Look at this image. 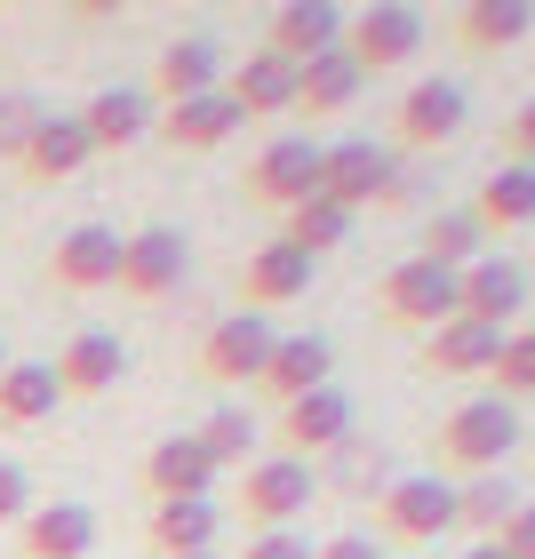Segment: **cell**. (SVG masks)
I'll return each mask as SVG.
<instances>
[{"label": "cell", "mask_w": 535, "mask_h": 559, "mask_svg": "<svg viewBox=\"0 0 535 559\" xmlns=\"http://www.w3.org/2000/svg\"><path fill=\"white\" fill-rule=\"evenodd\" d=\"M512 448H520V408L496 400V392H472L464 408H448V424H440V455L464 464V472H496Z\"/></svg>", "instance_id": "cell-1"}, {"label": "cell", "mask_w": 535, "mask_h": 559, "mask_svg": "<svg viewBox=\"0 0 535 559\" xmlns=\"http://www.w3.org/2000/svg\"><path fill=\"white\" fill-rule=\"evenodd\" d=\"M312 496H320V472L296 464V455H257V464L240 472V520L257 527V536H272V527H296Z\"/></svg>", "instance_id": "cell-2"}, {"label": "cell", "mask_w": 535, "mask_h": 559, "mask_svg": "<svg viewBox=\"0 0 535 559\" xmlns=\"http://www.w3.org/2000/svg\"><path fill=\"white\" fill-rule=\"evenodd\" d=\"M320 192L336 200V209L360 216L368 200H400V160L384 144H368V136H344V144H320Z\"/></svg>", "instance_id": "cell-3"}, {"label": "cell", "mask_w": 535, "mask_h": 559, "mask_svg": "<svg viewBox=\"0 0 535 559\" xmlns=\"http://www.w3.org/2000/svg\"><path fill=\"white\" fill-rule=\"evenodd\" d=\"M416 48H424V9H407V0H368L344 24V57L360 72H400Z\"/></svg>", "instance_id": "cell-4"}, {"label": "cell", "mask_w": 535, "mask_h": 559, "mask_svg": "<svg viewBox=\"0 0 535 559\" xmlns=\"http://www.w3.org/2000/svg\"><path fill=\"white\" fill-rule=\"evenodd\" d=\"M455 272H440V264H424V257H407V264H392L384 272V288H376V312H384L392 328H448L455 320Z\"/></svg>", "instance_id": "cell-5"}, {"label": "cell", "mask_w": 535, "mask_h": 559, "mask_svg": "<svg viewBox=\"0 0 535 559\" xmlns=\"http://www.w3.org/2000/svg\"><path fill=\"white\" fill-rule=\"evenodd\" d=\"M248 200H264V209L320 200V144L312 136H272L257 160H248Z\"/></svg>", "instance_id": "cell-6"}, {"label": "cell", "mask_w": 535, "mask_h": 559, "mask_svg": "<svg viewBox=\"0 0 535 559\" xmlns=\"http://www.w3.org/2000/svg\"><path fill=\"white\" fill-rule=\"evenodd\" d=\"M264 360H272L264 312H224L209 336H200V376H209V384H257Z\"/></svg>", "instance_id": "cell-7"}, {"label": "cell", "mask_w": 535, "mask_h": 559, "mask_svg": "<svg viewBox=\"0 0 535 559\" xmlns=\"http://www.w3.org/2000/svg\"><path fill=\"white\" fill-rule=\"evenodd\" d=\"M376 512H384L392 544H440L455 527V488L448 479H392V488L376 496Z\"/></svg>", "instance_id": "cell-8"}, {"label": "cell", "mask_w": 535, "mask_h": 559, "mask_svg": "<svg viewBox=\"0 0 535 559\" xmlns=\"http://www.w3.org/2000/svg\"><path fill=\"white\" fill-rule=\"evenodd\" d=\"M352 440V392H304L280 408V455H296V464H312V455H336Z\"/></svg>", "instance_id": "cell-9"}, {"label": "cell", "mask_w": 535, "mask_h": 559, "mask_svg": "<svg viewBox=\"0 0 535 559\" xmlns=\"http://www.w3.org/2000/svg\"><path fill=\"white\" fill-rule=\"evenodd\" d=\"M48 368H57L64 400H96V392H112L120 376H129V344H120L112 328H72L64 352H57Z\"/></svg>", "instance_id": "cell-10"}, {"label": "cell", "mask_w": 535, "mask_h": 559, "mask_svg": "<svg viewBox=\"0 0 535 559\" xmlns=\"http://www.w3.org/2000/svg\"><path fill=\"white\" fill-rule=\"evenodd\" d=\"M344 24H352V9H336V0H288V9H272L264 48L288 64H312L328 48H344Z\"/></svg>", "instance_id": "cell-11"}, {"label": "cell", "mask_w": 535, "mask_h": 559, "mask_svg": "<svg viewBox=\"0 0 535 559\" xmlns=\"http://www.w3.org/2000/svg\"><path fill=\"white\" fill-rule=\"evenodd\" d=\"M455 296H464V304H455L464 320H479V328H512V320L527 312V272H520L512 257H496V248H488L472 272H455Z\"/></svg>", "instance_id": "cell-12"}, {"label": "cell", "mask_w": 535, "mask_h": 559, "mask_svg": "<svg viewBox=\"0 0 535 559\" xmlns=\"http://www.w3.org/2000/svg\"><path fill=\"white\" fill-rule=\"evenodd\" d=\"M216 455L200 448V431H168L160 448L144 455V488H152V503H185V496H216Z\"/></svg>", "instance_id": "cell-13"}, {"label": "cell", "mask_w": 535, "mask_h": 559, "mask_svg": "<svg viewBox=\"0 0 535 559\" xmlns=\"http://www.w3.org/2000/svg\"><path fill=\"white\" fill-rule=\"evenodd\" d=\"M48 280H57L64 296H96V288H120V240L105 224H72L57 240V257H48Z\"/></svg>", "instance_id": "cell-14"}, {"label": "cell", "mask_w": 535, "mask_h": 559, "mask_svg": "<svg viewBox=\"0 0 535 559\" xmlns=\"http://www.w3.org/2000/svg\"><path fill=\"white\" fill-rule=\"evenodd\" d=\"M185 272H192V248H185V233H168V224L120 240V288L129 296H168V288H185Z\"/></svg>", "instance_id": "cell-15"}, {"label": "cell", "mask_w": 535, "mask_h": 559, "mask_svg": "<svg viewBox=\"0 0 535 559\" xmlns=\"http://www.w3.org/2000/svg\"><path fill=\"white\" fill-rule=\"evenodd\" d=\"M464 88L455 81H416L400 96V112H392V129H400V144H416V152H431V144H455L464 136Z\"/></svg>", "instance_id": "cell-16"}, {"label": "cell", "mask_w": 535, "mask_h": 559, "mask_svg": "<svg viewBox=\"0 0 535 559\" xmlns=\"http://www.w3.org/2000/svg\"><path fill=\"white\" fill-rule=\"evenodd\" d=\"M503 336H512V328H479V320L455 312L448 328H431V336H424V376H496Z\"/></svg>", "instance_id": "cell-17"}, {"label": "cell", "mask_w": 535, "mask_h": 559, "mask_svg": "<svg viewBox=\"0 0 535 559\" xmlns=\"http://www.w3.org/2000/svg\"><path fill=\"white\" fill-rule=\"evenodd\" d=\"M224 96L240 105V120L296 112V64H288V57H272V48H248V57L224 72Z\"/></svg>", "instance_id": "cell-18"}, {"label": "cell", "mask_w": 535, "mask_h": 559, "mask_svg": "<svg viewBox=\"0 0 535 559\" xmlns=\"http://www.w3.org/2000/svg\"><path fill=\"white\" fill-rule=\"evenodd\" d=\"M96 160V144H88V129H81V112H40V129H33V144H24V176L33 185H64V176H81Z\"/></svg>", "instance_id": "cell-19"}, {"label": "cell", "mask_w": 535, "mask_h": 559, "mask_svg": "<svg viewBox=\"0 0 535 559\" xmlns=\"http://www.w3.org/2000/svg\"><path fill=\"white\" fill-rule=\"evenodd\" d=\"M328 376H336V352H328V336H272V360H264V376L257 384L288 408V400H304V392H328Z\"/></svg>", "instance_id": "cell-20"}, {"label": "cell", "mask_w": 535, "mask_h": 559, "mask_svg": "<svg viewBox=\"0 0 535 559\" xmlns=\"http://www.w3.org/2000/svg\"><path fill=\"white\" fill-rule=\"evenodd\" d=\"M152 88L168 96V105H185V96H216L224 88V48L209 33H185L160 48V64H152Z\"/></svg>", "instance_id": "cell-21"}, {"label": "cell", "mask_w": 535, "mask_h": 559, "mask_svg": "<svg viewBox=\"0 0 535 559\" xmlns=\"http://www.w3.org/2000/svg\"><path fill=\"white\" fill-rule=\"evenodd\" d=\"M216 527H224V503L216 496H185V503H152L144 536L160 559H192V551H216Z\"/></svg>", "instance_id": "cell-22"}, {"label": "cell", "mask_w": 535, "mask_h": 559, "mask_svg": "<svg viewBox=\"0 0 535 559\" xmlns=\"http://www.w3.org/2000/svg\"><path fill=\"white\" fill-rule=\"evenodd\" d=\"M312 257L304 248H288V240H264L257 257H248V272H240V304L248 312H264V304H296L304 288H312Z\"/></svg>", "instance_id": "cell-23"}, {"label": "cell", "mask_w": 535, "mask_h": 559, "mask_svg": "<svg viewBox=\"0 0 535 559\" xmlns=\"http://www.w3.org/2000/svg\"><path fill=\"white\" fill-rule=\"evenodd\" d=\"M24 559H88L96 551V512L88 503H40L24 512Z\"/></svg>", "instance_id": "cell-24"}, {"label": "cell", "mask_w": 535, "mask_h": 559, "mask_svg": "<svg viewBox=\"0 0 535 559\" xmlns=\"http://www.w3.org/2000/svg\"><path fill=\"white\" fill-rule=\"evenodd\" d=\"M360 88H368V72L352 64L344 48H328V57H312V64H296V112H304V120L352 112V105H360Z\"/></svg>", "instance_id": "cell-25"}, {"label": "cell", "mask_w": 535, "mask_h": 559, "mask_svg": "<svg viewBox=\"0 0 535 559\" xmlns=\"http://www.w3.org/2000/svg\"><path fill=\"white\" fill-rule=\"evenodd\" d=\"M57 400H64V384H57V368H48V360H9V376H0V431L48 424V416H57Z\"/></svg>", "instance_id": "cell-26"}, {"label": "cell", "mask_w": 535, "mask_h": 559, "mask_svg": "<svg viewBox=\"0 0 535 559\" xmlns=\"http://www.w3.org/2000/svg\"><path fill=\"white\" fill-rule=\"evenodd\" d=\"M160 136L176 144V152H216L224 136H240V105L233 96H185V105H168L160 112Z\"/></svg>", "instance_id": "cell-27"}, {"label": "cell", "mask_w": 535, "mask_h": 559, "mask_svg": "<svg viewBox=\"0 0 535 559\" xmlns=\"http://www.w3.org/2000/svg\"><path fill=\"white\" fill-rule=\"evenodd\" d=\"M152 120H160V112H152V96H144V88H96V96H88V112H81V129H88L96 152H129V144L152 129Z\"/></svg>", "instance_id": "cell-28"}, {"label": "cell", "mask_w": 535, "mask_h": 559, "mask_svg": "<svg viewBox=\"0 0 535 559\" xmlns=\"http://www.w3.org/2000/svg\"><path fill=\"white\" fill-rule=\"evenodd\" d=\"M455 33H464V48H479V57L520 48L535 33V0H472V9H455Z\"/></svg>", "instance_id": "cell-29"}, {"label": "cell", "mask_w": 535, "mask_h": 559, "mask_svg": "<svg viewBox=\"0 0 535 559\" xmlns=\"http://www.w3.org/2000/svg\"><path fill=\"white\" fill-rule=\"evenodd\" d=\"M479 233H520V224H535V168L527 160H503L488 185H479Z\"/></svg>", "instance_id": "cell-30"}, {"label": "cell", "mask_w": 535, "mask_h": 559, "mask_svg": "<svg viewBox=\"0 0 535 559\" xmlns=\"http://www.w3.org/2000/svg\"><path fill=\"white\" fill-rule=\"evenodd\" d=\"M512 512H520V488L503 472H472L464 488H455V527H479L488 544L503 536V520H512Z\"/></svg>", "instance_id": "cell-31"}, {"label": "cell", "mask_w": 535, "mask_h": 559, "mask_svg": "<svg viewBox=\"0 0 535 559\" xmlns=\"http://www.w3.org/2000/svg\"><path fill=\"white\" fill-rule=\"evenodd\" d=\"M424 264H440V272H472L479 257H488V233H479V216L464 209H448V216H431L424 224V248H416Z\"/></svg>", "instance_id": "cell-32"}, {"label": "cell", "mask_w": 535, "mask_h": 559, "mask_svg": "<svg viewBox=\"0 0 535 559\" xmlns=\"http://www.w3.org/2000/svg\"><path fill=\"white\" fill-rule=\"evenodd\" d=\"M280 240H288V248H304V257H328V248H344L352 240V209H336V200H304V209H288V233H280Z\"/></svg>", "instance_id": "cell-33"}, {"label": "cell", "mask_w": 535, "mask_h": 559, "mask_svg": "<svg viewBox=\"0 0 535 559\" xmlns=\"http://www.w3.org/2000/svg\"><path fill=\"white\" fill-rule=\"evenodd\" d=\"M257 440H264V431H257V416H248V408H216L209 424H200V448H209L216 455V472H248V464H257Z\"/></svg>", "instance_id": "cell-34"}, {"label": "cell", "mask_w": 535, "mask_h": 559, "mask_svg": "<svg viewBox=\"0 0 535 559\" xmlns=\"http://www.w3.org/2000/svg\"><path fill=\"white\" fill-rule=\"evenodd\" d=\"M535 392V328H520V336H503V360H496V400H520Z\"/></svg>", "instance_id": "cell-35"}, {"label": "cell", "mask_w": 535, "mask_h": 559, "mask_svg": "<svg viewBox=\"0 0 535 559\" xmlns=\"http://www.w3.org/2000/svg\"><path fill=\"white\" fill-rule=\"evenodd\" d=\"M33 129H40V105L33 96H0V160H24V144H33Z\"/></svg>", "instance_id": "cell-36"}, {"label": "cell", "mask_w": 535, "mask_h": 559, "mask_svg": "<svg viewBox=\"0 0 535 559\" xmlns=\"http://www.w3.org/2000/svg\"><path fill=\"white\" fill-rule=\"evenodd\" d=\"M328 464H336V479H344V488H376V496L392 488V479H384V455H376V448H360V440H344L336 455H328Z\"/></svg>", "instance_id": "cell-37"}, {"label": "cell", "mask_w": 535, "mask_h": 559, "mask_svg": "<svg viewBox=\"0 0 535 559\" xmlns=\"http://www.w3.org/2000/svg\"><path fill=\"white\" fill-rule=\"evenodd\" d=\"M320 544H304V527H272V536H248L240 559H312Z\"/></svg>", "instance_id": "cell-38"}, {"label": "cell", "mask_w": 535, "mask_h": 559, "mask_svg": "<svg viewBox=\"0 0 535 559\" xmlns=\"http://www.w3.org/2000/svg\"><path fill=\"white\" fill-rule=\"evenodd\" d=\"M24 512H33V479L16 464H0V527H24Z\"/></svg>", "instance_id": "cell-39"}, {"label": "cell", "mask_w": 535, "mask_h": 559, "mask_svg": "<svg viewBox=\"0 0 535 559\" xmlns=\"http://www.w3.org/2000/svg\"><path fill=\"white\" fill-rule=\"evenodd\" d=\"M496 544L512 551V559H535V503H520V512L503 520V536H496Z\"/></svg>", "instance_id": "cell-40"}, {"label": "cell", "mask_w": 535, "mask_h": 559, "mask_svg": "<svg viewBox=\"0 0 535 559\" xmlns=\"http://www.w3.org/2000/svg\"><path fill=\"white\" fill-rule=\"evenodd\" d=\"M512 160H527V168H535V96L512 112Z\"/></svg>", "instance_id": "cell-41"}, {"label": "cell", "mask_w": 535, "mask_h": 559, "mask_svg": "<svg viewBox=\"0 0 535 559\" xmlns=\"http://www.w3.org/2000/svg\"><path fill=\"white\" fill-rule=\"evenodd\" d=\"M312 559H384V551H376L368 536H328V544H320Z\"/></svg>", "instance_id": "cell-42"}, {"label": "cell", "mask_w": 535, "mask_h": 559, "mask_svg": "<svg viewBox=\"0 0 535 559\" xmlns=\"http://www.w3.org/2000/svg\"><path fill=\"white\" fill-rule=\"evenodd\" d=\"M464 559H512V551H503V544H472Z\"/></svg>", "instance_id": "cell-43"}, {"label": "cell", "mask_w": 535, "mask_h": 559, "mask_svg": "<svg viewBox=\"0 0 535 559\" xmlns=\"http://www.w3.org/2000/svg\"><path fill=\"white\" fill-rule=\"evenodd\" d=\"M0 376H9V344H0Z\"/></svg>", "instance_id": "cell-44"}, {"label": "cell", "mask_w": 535, "mask_h": 559, "mask_svg": "<svg viewBox=\"0 0 535 559\" xmlns=\"http://www.w3.org/2000/svg\"><path fill=\"white\" fill-rule=\"evenodd\" d=\"M192 559H216V551H192Z\"/></svg>", "instance_id": "cell-45"}]
</instances>
